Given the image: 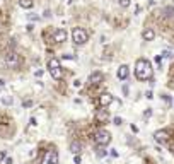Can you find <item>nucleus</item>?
I'll list each match as a JSON object with an SVG mask.
<instances>
[{
	"label": "nucleus",
	"instance_id": "obj_12",
	"mask_svg": "<svg viewBox=\"0 0 174 164\" xmlns=\"http://www.w3.org/2000/svg\"><path fill=\"white\" fill-rule=\"evenodd\" d=\"M80 151H82V145H80L78 142H72V144H70V152H72L74 155H78V154H80Z\"/></svg>",
	"mask_w": 174,
	"mask_h": 164
},
{
	"label": "nucleus",
	"instance_id": "obj_19",
	"mask_svg": "<svg viewBox=\"0 0 174 164\" xmlns=\"http://www.w3.org/2000/svg\"><path fill=\"white\" fill-rule=\"evenodd\" d=\"M61 58H63V60H77V56L75 55H63Z\"/></svg>",
	"mask_w": 174,
	"mask_h": 164
},
{
	"label": "nucleus",
	"instance_id": "obj_23",
	"mask_svg": "<svg viewBox=\"0 0 174 164\" xmlns=\"http://www.w3.org/2000/svg\"><path fill=\"white\" fill-rule=\"evenodd\" d=\"M74 161H75V164H80V161H82V159H80V154H78V155H75V157H74Z\"/></svg>",
	"mask_w": 174,
	"mask_h": 164
},
{
	"label": "nucleus",
	"instance_id": "obj_30",
	"mask_svg": "<svg viewBox=\"0 0 174 164\" xmlns=\"http://www.w3.org/2000/svg\"><path fill=\"white\" fill-rule=\"evenodd\" d=\"M29 123H31L33 127H34V125H38V123H36V118H31V120H29Z\"/></svg>",
	"mask_w": 174,
	"mask_h": 164
},
{
	"label": "nucleus",
	"instance_id": "obj_2",
	"mask_svg": "<svg viewBox=\"0 0 174 164\" xmlns=\"http://www.w3.org/2000/svg\"><path fill=\"white\" fill-rule=\"evenodd\" d=\"M72 39H74V43L78 45V46H82V45L87 43V39H89V34H87V31L82 29V27H75L72 31Z\"/></svg>",
	"mask_w": 174,
	"mask_h": 164
},
{
	"label": "nucleus",
	"instance_id": "obj_33",
	"mask_svg": "<svg viewBox=\"0 0 174 164\" xmlns=\"http://www.w3.org/2000/svg\"><path fill=\"white\" fill-rule=\"evenodd\" d=\"M4 84H5V80H4V79H0V87L4 86Z\"/></svg>",
	"mask_w": 174,
	"mask_h": 164
},
{
	"label": "nucleus",
	"instance_id": "obj_26",
	"mask_svg": "<svg viewBox=\"0 0 174 164\" xmlns=\"http://www.w3.org/2000/svg\"><path fill=\"white\" fill-rule=\"evenodd\" d=\"M109 155H111V157H118V155H120V154H118L116 151H111V152H109Z\"/></svg>",
	"mask_w": 174,
	"mask_h": 164
},
{
	"label": "nucleus",
	"instance_id": "obj_25",
	"mask_svg": "<svg viewBox=\"0 0 174 164\" xmlns=\"http://www.w3.org/2000/svg\"><path fill=\"white\" fill-rule=\"evenodd\" d=\"M29 106H33V101H24V108H29Z\"/></svg>",
	"mask_w": 174,
	"mask_h": 164
},
{
	"label": "nucleus",
	"instance_id": "obj_7",
	"mask_svg": "<svg viewBox=\"0 0 174 164\" xmlns=\"http://www.w3.org/2000/svg\"><path fill=\"white\" fill-rule=\"evenodd\" d=\"M113 96L109 94V92H103V94L99 96V103H101V106H109V104L113 103Z\"/></svg>",
	"mask_w": 174,
	"mask_h": 164
},
{
	"label": "nucleus",
	"instance_id": "obj_31",
	"mask_svg": "<svg viewBox=\"0 0 174 164\" xmlns=\"http://www.w3.org/2000/svg\"><path fill=\"white\" fill-rule=\"evenodd\" d=\"M5 162H7V164H12L14 161H12V157H5Z\"/></svg>",
	"mask_w": 174,
	"mask_h": 164
},
{
	"label": "nucleus",
	"instance_id": "obj_16",
	"mask_svg": "<svg viewBox=\"0 0 174 164\" xmlns=\"http://www.w3.org/2000/svg\"><path fill=\"white\" fill-rule=\"evenodd\" d=\"M118 4H120L121 9H128V7L131 5V0H118Z\"/></svg>",
	"mask_w": 174,
	"mask_h": 164
},
{
	"label": "nucleus",
	"instance_id": "obj_24",
	"mask_svg": "<svg viewBox=\"0 0 174 164\" xmlns=\"http://www.w3.org/2000/svg\"><path fill=\"white\" fill-rule=\"evenodd\" d=\"M34 75H36V77H41V75H43V70H41V69H39V70H36V72H34Z\"/></svg>",
	"mask_w": 174,
	"mask_h": 164
},
{
	"label": "nucleus",
	"instance_id": "obj_13",
	"mask_svg": "<svg viewBox=\"0 0 174 164\" xmlns=\"http://www.w3.org/2000/svg\"><path fill=\"white\" fill-rule=\"evenodd\" d=\"M50 69H60V60H58V58H50L48 60V70Z\"/></svg>",
	"mask_w": 174,
	"mask_h": 164
},
{
	"label": "nucleus",
	"instance_id": "obj_6",
	"mask_svg": "<svg viewBox=\"0 0 174 164\" xmlns=\"http://www.w3.org/2000/svg\"><path fill=\"white\" fill-rule=\"evenodd\" d=\"M53 41H57V43H63V41H67V31L65 29H57L55 31V34H53Z\"/></svg>",
	"mask_w": 174,
	"mask_h": 164
},
{
	"label": "nucleus",
	"instance_id": "obj_8",
	"mask_svg": "<svg viewBox=\"0 0 174 164\" xmlns=\"http://www.w3.org/2000/svg\"><path fill=\"white\" fill-rule=\"evenodd\" d=\"M103 79H104V75H103L101 72H92L91 77H89V82H91L92 86H97V84L103 82Z\"/></svg>",
	"mask_w": 174,
	"mask_h": 164
},
{
	"label": "nucleus",
	"instance_id": "obj_29",
	"mask_svg": "<svg viewBox=\"0 0 174 164\" xmlns=\"http://www.w3.org/2000/svg\"><path fill=\"white\" fill-rule=\"evenodd\" d=\"M150 115H152V111H150V108H148V109H145V116H150Z\"/></svg>",
	"mask_w": 174,
	"mask_h": 164
},
{
	"label": "nucleus",
	"instance_id": "obj_11",
	"mask_svg": "<svg viewBox=\"0 0 174 164\" xmlns=\"http://www.w3.org/2000/svg\"><path fill=\"white\" fill-rule=\"evenodd\" d=\"M167 137H169V134H167L165 130H159V132H155V134H154V138H155L157 142H165V140H167Z\"/></svg>",
	"mask_w": 174,
	"mask_h": 164
},
{
	"label": "nucleus",
	"instance_id": "obj_5",
	"mask_svg": "<svg viewBox=\"0 0 174 164\" xmlns=\"http://www.w3.org/2000/svg\"><path fill=\"white\" fill-rule=\"evenodd\" d=\"M43 164H58V152L57 151H48L43 157Z\"/></svg>",
	"mask_w": 174,
	"mask_h": 164
},
{
	"label": "nucleus",
	"instance_id": "obj_10",
	"mask_svg": "<svg viewBox=\"0 0 174 164\" xmlns=\"http://www.w3.org/2000/svg\"><path fill=\"white\" fill-rule=\"evenodd\" d=\"M116 75H118V79H120V80L128 79V65H120V69H118Z\"/></svg>",
	"mask_w": 174,
	"mask_h": 164
},
{
	"label": "nucleus",
	"instance_id": "obj_20",
	"mask_svg": "<svg viewBox=\"0 0 174 164\" xmlns=\"http://www.w3.org/2000/svg\"><path fill=\"white\" fill-rule=\"evenodd\" d=\"M113 123H114V125H118V127H120V125H121V123H123V120H121V118H120V116H114Z\"/></svg>",
	"mask_w": 174,
	"mask_h": 164
},
{
	"label": "nucleus",
	"instance_id": "obj_27",
	"mask_svg": "<svg viewBox=\"0 0 174 164\" xmlns=\"http://www.w3.org/2000/svg\"><path fill=\"white\" fill-rule=\"evenodd\" d=\"M145 96H147V99H152V98H154V96H152V91H147V94H145Z\"/></svg>",
	"mask_w": 174,
	"mask_h": 164
},
{
	"label": "nucleus",
	"instance_id": "obj_4",
	"mask_svg": "<svg viewBox=\"0 0 174 164\" xmlns=\"http://www.w3.org/2000/svg\"><path fill=\"white\" fill-rule=\"evenodd\" d=\"M5 65L7 67H10V69H14V67H17L19 65V55L16 52H9L7 55H5Z\"/></svg>",
	"mask_w": 174,
	"mask_h": 164
},
{
	"label": "nucleus",
	"instance_id": "obj_17",
	"mask_svg": "<svg viewBox=\"0 0 174 164\" xmlns=\"http://www.w3.org/2000/svg\"><path fill=\"white\" fill-rule=\"evenodd\" d=\"M96 116H97V120H103V121H104L106 118H108V113H106L104 109H103V111H99V113H97Z\"/></svg>",
	"mask_w": 174,
	"mask_h": 164
},
{
	"label": "nucleus",
	"instance_id": "obj_28",
	"mask_svg": "<svg viewBox=\"0 0 174 164\" xmlns=\"http://www.w3.org/2000/svg\"><path fill=\"white\" fill-rule=\"evenodd\" d=\"M29 19H31V21H36V19H38V16H34V14H29Z\"/></svg>",
	"mask_w": 174,
	"mask_h": 164
},
{
	"label": "nucleus",
	"instance_id": "obj_3",
	"mask_svg": "<svg viewBox=\"0 0 174 164\" xmlns=\"http://www.w3.org/2000/svg\"><path fill=\"white\" fill-rule=\"evenodd\" d=\"M94 138H96V144L99 147H106L109 142H111V134H109L108 130H99Z\"/></svg>",
	"mask_w": 174,
	"mask_h": 164
},
{
	"label": "nucleus",
	"instance_id": "obj_14",
	"mask_svg": "<svg viewBox=\"0 0 174 164\" xmlns=\"http://www.w3.org/2000/svg\"><path fill=\"white\" fill-rule=\"evenodd\" d=\"M19 5H21L22 9H31L34 5V2L33 0H19Z\"/></svg>",
	"mask_w": 174,
	"mask_h": 164
},
{
	"label": "nucleus",
	"instance_id": "obj_15",
	"mask_svg": "<svg viewBox=\"0 0 174 164\" xmlns=\"http://www.w3.org/2000/svg\"><path fill=\"white\" fill-rule=\"evenodd\" d=\"M0 101H2V104H5V106H10V104L14 103V99H12V96H2V98H0Z\"/></svg>",
	"mask_w": 174,
	"mask_h": 164
},
{
	"label": "nucleus",
	"instance_id": "obj_32",
	"mask_svg": "<svg viewBox=\"0 0 174 164\" xmlns=\"http://www.w3.org/2000/svg\"><path fill=\"white\" fill-rule=\"evenodd\" d=\"M80 84H82L80 80H75V82H74V86H75V87H80Z\"/></svg>",
	"mask_w": 174,
	"mask_h": 164
},
{
	"label": "nucleus",
	"instance_id": "obj_21",
	"mask_svg": "<svg viewBox=\"0 0 174 164\" xmlns=\"http://www.w3.org/2000/svg\"><path fill=\"white\" fill-rule=\"evenodd\" d=\"M172 53H174V52H167V50H165V52L162 53V56H164V58H171V56H174Z\"/></svg>",
	"mask_w": 174,
	"mask_h": 164
},
{
	"label": "nucleus",
	"instance_id": "obj_1",
	"mask_svg": "<svg viewBox=\"0 0 174 164\" xmlns=\"http://www.w3.org/2000/svg\"><path fill=\"white\" fill-rule=\"evenodd\" d=\"M135 77L138 80H148L152 77V63L147 58H140L135 63Z\"/></svg>",
	"mask_w": 174,
	"mask_h": 164
},
{
	"label": "nucleus",
	"instance_id": "obj_22",
	"mask_svg": "<svg viewBox=\"0 0 174 164\" xmlns=\"http://www.w3.org/2000/svg\"><path fill=\"white\" fill-rule=\"evenodd\" d=\"M128 92H130V87H128V86L125 84V86H123V94H126V96H128Z\"/></svg>",
	"mask_w": 174,
	"mask_h": 164
},
{
	"label": "nucleus",
	"instance_id": "obj_9",
	"mask_svg": "<svg viewBox=\"0 0 174 164\" xmlns=\"http://www.w3.org/2000/svg\"><path fill=\"white\" fill-rule=\"evenodd\" d=\"M154 38H155V31H154L152 27H147V29L142 31V39H144V41H152Z\"/></svg>",
	"mask_w": 174,
	"mask_h": 164
},
{
	"label": "nucleus",
	"instance_id": "obj_18",
	"mask_svg": "<svg viewBox=\"0 0 174 164\" xmlns=\"http://www.w3.org/2000/svg\"><path fill=\"white\" fill-rule=\"evenodd\" d=\"M97 155H99V157H104V155H106L104 147H99V145H97Z\"/></svg>",
	"mask_w": 174,
	"mask_h": 164
}]
</instances>
